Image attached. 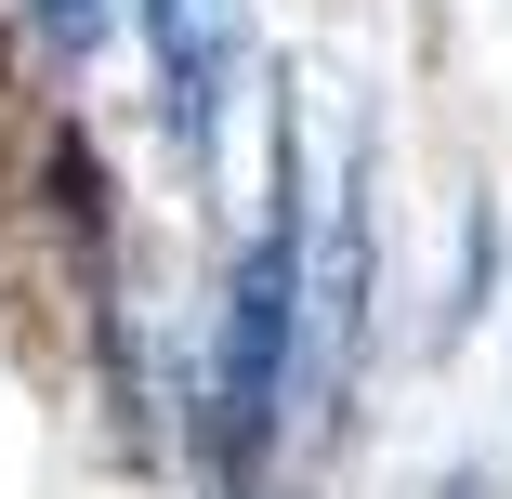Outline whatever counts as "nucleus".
<instances>
[{
	"label": "nucleus",
	"mask_w": 512,
	"mask_h": 499,
	"mask_svg": "<svg viewBox=\"0 0 512 499\" xmlns=\"http://www.w3.org/2000/svg\"><path fill=\"white\" fill-rule=\"evenodd\" d=\"M40 14H53V40H79V53L106 40V0H40Z\"/></svg>",
	"instance_id": "3"
},
{
	"label": "nucleus",
	"mask_w": 512,
	"mask_h": 499,
	"mask_svg": "<svg viewBox=\"0 0 512 499\" xmlns=\"http://www.w3.org/2000/svg\"><path fill=\"white\" fill-rule=\"evenodd\" d=\"M289 381H302V119L276 106V211L224 276V342H211V499H263Z\"/></svg>",
	"instance_id": "1"
},
{
	"label": "nucleus",
	"mask_w": 512,
	"mask_h": 499,
	"mask_svg": "<svg viewBox=\"0 0 512 499\" xmlns=\"http://www.w3.org/2000/svg\"><path fill=\"white\" fill-rule=\"evenodd\" d=\"M145 40H158L171 145H184L197 184H211V158H224V79H237V14H224V0H145Z\"/></svg>",
	"instance_id": "2"
}]
</instances>
